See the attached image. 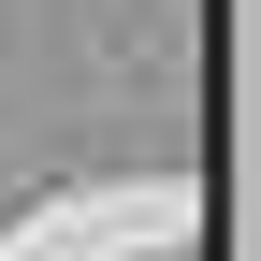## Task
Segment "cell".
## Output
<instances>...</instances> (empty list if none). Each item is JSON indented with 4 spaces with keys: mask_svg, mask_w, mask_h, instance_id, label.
<instances>
[]
</instances>
